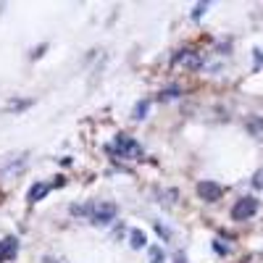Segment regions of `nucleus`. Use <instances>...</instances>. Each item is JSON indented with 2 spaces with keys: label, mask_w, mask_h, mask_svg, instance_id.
Instances as JSON below:
<instances>
[{
  "label": "nucleus",
  "mask_w": 263,
  "mask_h": 263,
  "mask_svg": "<svg viewBox=\"0 0 263 263\" xmlns=\"http://www.w3.org/2000/svg\"><path fill=\"white\" fill-rule=\"evenodd\" d=\"M48 192H50V185H48V182H37V185L32 187V192L27 195V200H29V203H37L40 198L48 195Z\"/></svg>",
  "instance_id": "obj_6"
},
{
  "label": "nucleus",
  "mask_w": 263,
  "mask_h": 263,
  "mask_svg": "<svg viewBox=\"0 0 263 263\" xmlns=\"http://www.w3.org/2000/svg\"><path fill=\"white\" fill-rule=\"evenodd\" d=\"M147 111H150V103H147V100H140V103H137V108H134V113H132L134 121H142V119L147 116Z\"/></svg>",
  "instance_id": "obj_8"
},
{
  "label": "nucleus",
  "mask_w": 263,
  "mask_h": 263,
  "mask_svg": "<svg viewBox=\"0 0 263 263\" xmlns=\"http://www.w3.org/2000/svg\"><path fill=\"white\" fill-rule=\"evenodd\" d=\"M140 145H137L132 137H119V155L124 158H132V155H140Z\"/></svg>",
  "instance_id": "obj_4"
},
{
  "label": "nucleus",
  "mask_w": 263,
  "mask_h": 263,
  "mask_svg": "<svg viewBox=\"0 0 263 263\" xmlns=\"http://www.w3.org/2000/svg\"><path fill=\"white\" fill-rule=\"evenodd\" d=\"M129 247H132V250L147 247V234H145L142 229H132V232H129Z\"/></svg>",
  "instance_id": "obj_5"
},
{
  "label": "nucleus",
  "mask_w": 263,
  "mask_h": 263,
  "mask_svg": "<svg viewBox=\"0 0 263 263\" xmlns=\"http://www.w3.org/2000/svg\"><path fill=\"white\" fill-rule=\"evenodd\" d=\"M198 195L203 200H219L224 195V190H221V185H216V182H200V185H198Z\"/></svg>",
  "instance_id": "obj_3"
},
{
  "label": "nucleus",
  "mask_w": 263,
  "mask_h": 263,
  "mask_svg": "<svg viewBox=\"0 0 263 263\" xmlns=\"http://www.w3.org/2000/svg\"><path fill=\"white\" fill-rule=\"evenodd\" d=\"M16 250H19V242L14 237H6L3 242H0V255H3V258H14Z\"/></svg>",
  "instance_id": "obj_7"
},
{
  "label": "nucleus",
  "mask_w": 263,
  "mask_h": 263,
  "mask_svg": "<svg viewBox=\"0 0 263 263\" xmlns=\"http://www.w3.org/2000/svg\"><path fill=\"white\" fill-rule=\"evenodd\" d=\"M155 229H158V234H161V239H171V232L166 229L163 224H155Z\"/></svg>",
  "instance_id": "obj_11"
},
{
  "label": "nucleus",
  "mask_w": 263,
  "mask_h": 263,
  "mask_svg": "<svg viewBox=\"0 0 263 263\" xmlns=\"http://www.w3.org/2000/svg\"><path fill=\"white\" fill-rule=\"evenodd\" d=\"M113 219H116V205L113 203H100L93 208V216H90V221L95 226H108Z\"/></svg>",
  "instance_id": "obj_2"
},
{
  "label": "nucleus",
  "mask_w": 263,
  "mask_h": 263,
  "mask_svg": "<svg viewBox=\"0 0 263 263\" xmlns=\"http://www.w3.org/2000/svg\"><path fill=\"white\" fill-rule=\"evenodd\" d=\"M258 208H260V203L253 195H245V198H239L232 205V219L234 221H247V219H253V216L258 213Z\"/></svg>",
  "instance_id": "obj_1"
},
{
  "label": "nucleus",
  "mask_w": 263,
  "mask_h": 263,
  "mask_svg": "<svg viewBox=\"0 0 263 263\" xmlns=\"http://www.w3.org/2000/svg\"><path fill=\"white\" fill-rule=\"evenodd\" d=\"M32 106V100H14V103H11V111H24V108H29Z\"/></svg>",
  "instance_id": "obj_10"
},
{
  "label": "nucleus",
  "mask_w": 263,
  "mask_h": 263,
  "mask_svg": "<svg viewBox=\"0 0 263 263\" xmlns=\"http://www.w3.org/2000/svg\"><path fill=\"white\" fill-rule=\"evenodd\" d=\"M147 255H150V260H153V263H166V255H163V250L158 247V245L147 247Z\"/></svg>",
  "instance_id": "obj_9"
}]
</instances>
